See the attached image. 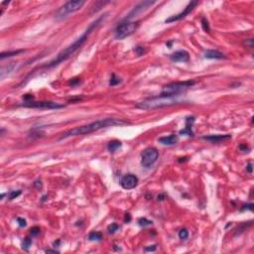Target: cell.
Segmentation results:
<instances>
[{
	"label": "cell",
	"instance_id": "6da1fadb",
	"mask_svg": "<svg viewBox=\"0 0 254 254\" xmlns=\"http://www.w3.org/2000/svg\"><path fill=\"white\" fill-rule=\"evenodd\" d=\"M106 17H107V14H104V15H101V16H99L96 20H94V21L88 27V29H86L85 31L84 32V34L82 35V36H80L79 39L75 40V41L72 45H70L68 48H66L65 50L62 51V52H60L57 57H56L53 61H51V62L48 63L47 65L43 66L42 68H45V69L54 68V67H56V66L60 65L61 63L65 62V61H67L69 58L72 57V56L75 52H77L79 48L83 47V45L86 42V40L88 39L89 35L93 33V31L94 29L98 28L99 25L104 21V20L106 19Z\"/></svg>",
	"mask_w": 254,
	"mask_h": 254
},
{
	"label": "cell",
	"instance_id": "7a4b0ae2",
	"mask_svg": "<svg viewBox=\"0 0 254 254\" xmlns=\"http://www.w3.org/2000/svg\"><path fill=\"white\" fill-rule=\"evenodd\" d=\"M130 124L129 122L123 120V119H118V118H105V119H99L96 120L94 122L88 123L86 125L83 126H78L74 129H70L66 131L65 133L61 135L59 140H63L66 138H69V137L72 136H79V135H86L90 134L93 132L98 131L100 129L107 128V127H112V126H120V125H126Z\"/></svg>",
	"mask_w": 254,
	"mask_h": 254
},
{
	"label": "cell",
	"instance_id": "3957f363",
	"mask_svg": "<svg viewBox=\"0 0 254 254\" xmlns=\"http://www.w3.org/2000/svg\"><path fill=\"white\" fill-rule=\"evenodd\" d=\"M179 95H159L155 96V98H147L141 102L136 104V107L141 108V109H154V108H161L165 107V106H170L178 104L180 102Z\"/></svg>",
	"mask_w": 254,
	"mask_h": 254
},
{
	"label": "cell",
	"instance_id": "277c9868",
	"mask_svg": "<svg viewBox=\"0 0 254 254\" xmlns=\"http://www.w3.org/2000/svg\"><path fill=\"white\" fill-rule=\"evenodd\" d=\"M196 84L195 80H185V82H176L171 83L165 85L162 89L161 95H179L186 91Z\"/></svg>",
	"mask_w": 254,
	"mask_h": 254
},
{
	"label": "cell",
	"instance_id": "5b68a950",
	"mask_svg": "<svg viewBox=\"0 0 254 254\" xmlns=\"http://www.w3.org/2000/svg\"><path fill=\"white\" fill-rule=\"evenodd\" d=\"M84 3L85 2L84 0H75V1H69L67 3H65L63 6L58 10V12L56 13V19L63 20L65 18H67L70 14H73L75 12L79 11L84 5Z\"/></svg>",
	"mask_w": 254,
	"mask_h": 254
},
{
	"label": "cell",
	"instance_id": "8992f818",
	"mask_svg": "<svg viewBox=\"0 0 254 254\" xmlns=\"http://www.w3.org/2000/svg\"><path fill=\"white\" fill-rule=\"evenodd\" d=\"M137 26H138V23L133 21H126L124 23L119 24L115 30V38L118 40H122L130 36L131 34L135 32Z\"/></svg>",
	"mask_w": 254,
	"mask_h": 254
},
{
	"label": "cell",
	"instance_id": "52a82bcc",
	"mask_svg": "<svg viewBox=\"0 0 254 254\" xmlns=\"http://www.w3.org/2000/svg\"><path fill=\"white\" fill-rule=\"evenodd\" d=\"M159 158V152L154 147H148L141 154V165L148 169L153 166Z\"/></svg>",
	"mask_w": 254,
	"mask_h": 254
},
{
	"label": "cell",
	"instance_id": "ba28073f",
	"mask_svg": "<svg viewBox=\"0 0 254 254\" xmlns=\"http://www.w3.org/2000/svg\"><path fill=\"white\" fill-rule=\"evenodd\" d=\"M21 106L28 108H39V109H59L63 108L64 104H61L58 102H54V101H24L21 104Z\"/></svg>",
	"mask_w": 254,
	"mask_h": 254
},
{
	"label": "cell",
	"instance_id": "9c48e42d",
	"mask_svg": "<svg viewBox=\"0 0 254 254\" xmlns=\"http://www.w3.org/2000/svg\"><path fill=\"white\" fill-rule=\"evenodd\" d=\"M197 4H199V2H197V1H191L189 4L187 5V7L184 9V11H182V12L179 13V14L174 15V16H171L170 18L166 19V20H165V22H166V23H172V22L180 21V20L184 19L186 16H188V15H189V14L193 11V10L195 9V7L197 6Z\"/></svg>",
	"mask_w": 254,
	"mask_h": 254
},
{
	"label": "cell",
	"instance_id": "30bf717a",
	"mask_svg": "<svg viewBox=\"0 0 254 254\" xmlns=\"http://www.w3.org/2000/svg\"><path fill=\"white\" fill-rule=\"evenodd\" d=\"M155 3H156V1H143V2H140L138 5H136V6L134 7V9H132L131 11L127 14V16L125 17V20H126V21H129L130 19L137 16V15L142 13L143 11H145V10H147L150 6H152V5L155 4Z\"/></svg>",
	"mask_w": 254,
	"mask_h": 254
},
{
	"label": "cell",
	"instance_id": "8fae6325",
	"mask_svg": "<svg viewBox=\"0 0 254 254\" xmlns=\"http://www.w3.org/2000/svg\"><path fill=\"white\" fill-rule=\"evenodd\" d=\"M138 178L133 174L125 175L121 180V186L125 190H132L138 185Z\"/></svg>",
	"mask_w": 254,
	"mask_h": 254
},
{
	"label": "cell",
	"instance_id": "7c38bea8",
	"mask_svg": "<svg viewBox=\"0 0 254 254\" xmlns=\"http://www.w3.org/2000/svg\"><path fill=\"white\" fill-rule=\"evenodd\" d=\"M202 139L206 140L211 143H223V142H226L228 140L231 139L230 134H215V135H207L204 136Z\"/></svg>",
	"mask_w": 254,
	"mask_h": 254
},
{
	"label": "cell",
	"instance_id": "4fadbf2b",
	"mask_svg": "<svg viewBox=\"0 0 254 254\" xmlns=\"http://www.w3.org/2000/svg\"><path fill=\"white\" fill-rule=\"evenodd\" d=\"M170 59L173 62H188L190 59V54L185 50H180L170 55Z\"/></svg>",
	"mask_w": 254,
	"mask_h": 254
},
{
	"label": "cell",
	"instance_id": "5bb4252c",
	"mask_svg": "<svg viewBox=\"0 0 254 254\" xmlns=\"http://www.w3.org/2000/svg\"><path fill=\"white\" fill-rule=\"evenodd\" d=\"M195 122V117L194 116H189L186 118V127L184 129L180 130L179 133L181 135H187V136H194V132H193V124Z\"/></svg>",
	"mask_w": 254,
	"mask_h": 254
},
{
	"label": "cell",
	"instance_id": "9a60e30c",
	"mask_svg": "<svg viewBox=\"0 0 254 254\" xmlns=\"http://www.w3.org/2000/svg\"><path fill=\"white\" fill-rule=\"evenodd\" d=\"M159 143H161L162 145H167V146H171V145H175L178 142V136L175 134H171L169 136H164L161 137V138L158 139Z\"/></svg>",
	"mask_w": 254,
	"mask_h": 254
},
{
	"label": "cell",
	"instance_id": "2e32d148",
	"mask_svg": "<svg viewBox=\"0 0 254 254\" xmlns=\"http://www.w3.org/2000/svg\"><path fill=\"white\" fill-rule=\"evenodd\" d=\"M205 58L211 60H221L225 59V56L216 50H207L205 52Z\"/></svg>",
	"mask_w": 254,
	"mask_h": 254
},
{
	"label": "cell",
	"instance_id": "e0dca14e",
	"mask_svg": "<svg viewBox=\"0 0 254 254\" xmlns=\"http://www.w3.org/2000/svg\"><path fill=\"white\" fill-rule=\"evenodd\" d=\"M15 67H16V64H15V63L9 64L8 66H6V67H2L1 70H0V77H1V79H4L5 75H9L10 73H11L12 70L15 69Z\"/></svg>",
	"mask_w": 254,
	"mask_h": 254
},
{
	"label": "cell",
	"instance_id": "ac0fdd59",
	"mask_svg": "<svg viewBox=\"0 0 254 254\" xmlns=\"http://www.w3.org/2000/svg\"><path fill=\"white\" fill-rule=\"evenodd\" d=\"M121 146H122V143L119 140H112L107 144V149L110 153H113L117 149H119Z\"/></svg>",
	"mask_w": 254,
	"mask_h": 254
},
{
	"label": "cell",
	"instance_id": "d6986e66",
	"mask_svg": "<svg viewBox=\"0 0 254 254\" xmlns=\"http://www.w3.org/2000/svg\"><path fill=\"white\" fill-rule=\"evenodd\" d=\"M24 50H17V51H10V52H4L0 55V59L1 60H4L6 58H9V57H13V56H17L19 55L20 53H23Z\"/></svg>",
	"mask_w": 254,
	"mask_h": 254
},
{
	"label": "cell",
	"instance_id": "ffe728a7",
	"mask_svg": "<svg viewBox=\"0 0 254 254\" xmlns=\"http://www.w3.org/2000/svg\"><path fill=\"white\" fill-rule=\"evenodd\" d=\"M88 238L90 241H99L102 239V233L98 231H93L88 234Z\"/></svg>",
	"mask_w": 254,
	"mask_h": 254
},
{
	"label": "cell",
	"instance_id": "44dd1931",
	"mask_svg": "<svg viewBox=\"0 0 254 254\" xmlns=\"http://www.w3.org/2000/svg\"><path fill=\"white\" fill-rule=\"evenodd\" d=\"M121 83V79L119 78H117L116 75L113 74L112 75H111V78H110V80H109V85L111 86H114V85H117L118 84Z\"/></svg>",
	"mask_w": 254,
	"mask_h": 254
},
{
	"label": "cell",
	"instance_id": "7402d4cb",
	"mask_svg": "<svg viewBox=\"0 0 254 254\" xmlns=\"http://www.w3.org/2000/svg\"><path fill=\"white\" fill-rule=\"evenodd\" d=\"M31 244H32V239L30 237H26L24 239V241H23V243H22V247H23V249H25V250H28L29 248H30V246H31Z\"/></svg>",
	"mask_w": 254,
	"mask_h": 254
},
{
	"label": "cell",
	"instance_id": "603a6c76",
	"mask_svg": "<svg viewBox=\"0 0 254 254\" xmlns=\"http://www.w3.org/2000/svg\"><path fill=\"white\" fill-rule=\"evenodd\" d=\"M118 229H119V225H116V223H111V225H108V227H107L108 232L111 233V234H113V233H115Z\"/></svg>",
	"mask_w": 254,
	"mask_h": 254
},
{
	"label": "cell",
	"instance_id": "cb8c5ba5",
	"mask_svg": "<svg viewBox=\"0 0 254 254\" xmlns=\"http://www.w3.org/2000/svg\"><path fill=\"white\" fill-rule=\"evenodd\" d=\"M138 223H139V225L140 226H148V225H152V221L149 220H147V218L143 217V218H140V220H138Z\"/></svg>",
	"mask_w": 254,
	"mask_h": 254
},
{
	"label": "cell",
	"instance_id": "d4e9b609",
	"mask_svg": "<svg viewBox=\"0 0 254 254\" xmlns=\"http://www.w3.org/2000/svg\"><path fill=\"white\" fill-rule=\"evenodd\" d=\"M202 29H204L206 32H207V33L210 32V30H211L210 24H209V21L206 20V18H205V17L202 19Z\"/></svg>",
	"mask_w": 254,
	"mask_h": 254
},
{
	"label": "cell",
	"instance_id": "484cf974",
	"mask_svg": "<svg viewBox=\"0 0 254 254\" xmlns=\"http://www.w3.org/2000/svg\"><path fill=\"white\" fill-rule=\"evenodd\" d=\"M20 195H21V191H12L8 194V199L14 200V199H16V197H18Z\"/></svg>",
	"mask_w": 254,
	"mask_h": 254
},
{
	"label": "cell",
	"instance_id": "4316f807",
	"mask_svg": "<svg viewBox=\"0 0 254 254\" xmlns=\"http://www.w3.org/2000/svg\"><path fill=\"white\" fill-rule=\"evenodd\" d=\"M188 236H189V232L186 229V228H182V229L179 231V237L181 239H187Z\"/></svg>",
	"mask_w": 254,
	"mask_h": 254
},
{
	"label": "cell",
	"instance_id": "83f0119b",
	"mask_svg": "<svg viewBox=\"0 0 254 254\" xmlns=\"http://www.w3.org/2000/svg\"><path fill=\"white\" fill-rule=\"evenodd\" d=\"M40 231H41V229H40V227H38V226H34V227H32L31 229H30V232H31V234L32 235H38L39 233H40Z\"/></svg>",
	"mask_w": 254,
	"mask_h": 254
},
{
	"label": "cell",
	"instance_id": "f1b7e54d",
	"mask_svg": "<svg viewBox=\"0 0 254 254\" xmlns=\"http://www.w3.org/2000/svg\"><path fill=\"white\" fill-rule=\"evenodd\" d=\"M135 53L138 55V56H142L144 53H145V49L144 47H140V46H138V47H136L135 48Z\"/></svg>",
	"mask_w": 254,
	"mask_h": 254
},
{
	"label": "cell",
	"instance_id": "f546056e",
	"mask_svg": "<svg viewBox=\"0 0 254 254\" xmlns=\"http://www.w3.org/2000/svg\"><path fill=\"white\" fill-rule=\"evenodd\" d=\"M17 222H18L19 226H21V227L26 226V225H27L26 220H25L24 218H22V217H17Z\"/></svg>",
	"mask_w": 254,
	"mask_h": 254
},
{
	"label": "cell",
	"instance_id": "4dcf8cb0",
	"mask_svg": "<svg viewBox=\"0 0 254 254\" xmlns=\"http://www.w3.org/2000/svg\"><path fill=\"white\" fill-rule=\"evenodd\" d=\"M244 45L246 46L247 48L252 49L253 48V39H247L244 41Z\"/></svg>",
	"mask_w": 254,
	"mask_h": 254
},
{
	"label": "cell",
	"instance_id": "1f68e13d",
	"mask_svg": "<svg viewBox=\"0 0 254 254\" xmlns=\"http://www.w3.org/2000/svg\"><path fill=\"white\" fill-rule=\"evenodd\" d=\"M238 148L243 152H248V150H249V147H248L246 144H240L239 146H238Z\"/></svg>",
	"mask_w": 254,
	"mask_h": 254
},
{
	"label": "cell",
	"instance_id": "d6a6232c",
	"mask_svg": "<svg viewBox=\"0 0 254 254\" xmlns=\"http://www.w3.org/2000/svg\"><path fill=\"white\" fill-rule=\"evenodd\" d=\"M244 210L252 211V210H253V204H247V205H245V206H243V207L241 209V211H244Z\"/></svg>",
	"mask_w": 254,
	"mask_h": 254
},
{
	"label": "cell",
	"instance_id": "836d02e7",
	"mask_svg": "<svg viewBox=\"0 0 254 254\" xmlns=\"http://www.w3.org/2000/svg\"><path fill=\"white\" fill-rule=\"evenodd\" d=\"M34 187L36 188V189H38V190H39V189H41V188H42V183H41V181H39V180H38V181L35 182V183H34Z\"/></svg>",
	"mask_w": 254,
	"mask_h": 254
},
{
	"label": "cell",
	"instance_id": "e575fe53",
	"mask_svg": "<svg viewBox=\"0 0 254 254\" xmlns=\"http://www.w3.org/2000/svg\"><path fill=\"white\" fill-rule=\"evenodd\" d=\"M130 220H131V215H129V213H126L124 216V221L126 223H128V222H130Z\"/></svg>",
	"mask_w": 254,
	"mask_h": 254
},
{
	"label": "cell",
	"instance_id": "d590c367",
	"mask_svg": "<svg viewBox=\"0 0 254 254\" xmlns=\"http://www.w3.org/2000/svg\"><path fill=\"white\" fill-rule=\"evenodd\" d=\"M252 166H253V165H252V163H248V165L246 166V170H247V172H248V173H250V174H251V173L253 172Z\"/></svg>",
	"mask_w": 254,
	"mask_h": 254
},
{
	"label": "cell",
	"instance_id": "8d00e7d4",
	"mask_svg": "<svg viewBox=\"0 0 254 254\" xmlns=\"http://www.w3.org/2000/svg\"><path fill=\"white\" fill-rule=\"evenodd\" d=\"M79 79H73L70 82V84H72V85H75V84H79Z\"/></svg>",
	"mask_w": 254,
	"mask_h": 254
},
{
	"label": "cell",
	"instance_id": "74e56055",
	"mask_svg": "<svg viewBox=\"0 0 254 254\" xmlns=\"http://www.w3.org/2000/svg\"><path fill=\"white\" fill-rule=\"evenodd\" d=\"M146 251H155L156 250V245H152L151 247H147L145 248Z\"/></svg>",
	"mask_w": 254,
	"mask_h": 254
},
{
	"label": "cell",
	"instance_id": "f35d334b",
	"mask_svg": "<svg viewBox=\"0 0 254 254\" xmlns=\"http://www.w3.org/2000/svg\"><path fill=\"white\" fill-rule=\"evenodd\" d=\"M46 252L47 253H59V251H57V250H46Z\"/></svg>",
	"mask_w": 254,
	"mask_h": 254
}]
</instances>
